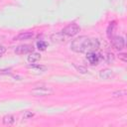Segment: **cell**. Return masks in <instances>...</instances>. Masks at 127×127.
Masks as SVG:
<instances>
[{"instance_id":"obj_21","label":"cell","mask_w":127,"mask_h":127,"mask_svg":"<svg viewBox=\"0 0 127 127\" xmlns=\"http://www.w3.org/2000/svg\"><path fill=\"white\" fill-rule=\"evenodd\" d=\"M5 52H6V48L3 47V46H0V57H1L2 55H4Z\"/></svg>"},{"instance_id":"obj_12","label":"cell","mask_w":127,"mask_h":127,"mask_svg":"<svg viewBox=\"0 0 127 127\" xmlns=\"http://www.w3.org/2000/svg\"><path fill=\"white\" fill-rule=\"evenodd\" d=\"M2 121H3V124H5V125H12L15 122V118L12 114H8L3 117Z\"/></svg>"},{"instance_id":"obj_7","label":"cell","mask_w":127,"mask_h":127,"mask_svg":"<svg viewBox=\"0 0 127 127\" xmlns=\"http://www.w3.org/2000/svg\"><path fill=\"white\" fill-rule=\"evenodd\" d=\"M99 76L102 79H110L114 76V72L110 68H104V69H101L99 71Z\"/></svg>"},{"instance_id":"obj_3","label":"cell","mask_w":127,"mask_h":127,"mask_svg":"<svg viewBox=\"0 0 127 127\" xmlns=\"http://www.w3.org/2000/svg\"><path fill=\"white\" fill-rule=\"evenodd\" d=\"M80 31V27L75 24V23H70L67 26H65L63 30L62 33L65 36V37H73L75 35H77Z\"/></svg>"},{"instance_id":"obj_6","label":"cell","mask_w":127,"mask_h":127,"mask_svg":"<svg viewBox=\"0 0 127 127\" xmlns=\"http://www.w3.org/2000/svg\"><path fill=\"white\" fill-rule=\"evenodd\" d=\"M86 59L90 64L96 65L99 62V55L95 54V52H88L86 53Z\"/></svg>"},{"instance_id":"obj_1","label":"cell","mask_w":127,"mask_h":127,"mask_svg":"<svg viewBox=\"0 0 127 127\" xmlns=\"http://www.w3.org/2000/svg\"><path fill=\"white\" fill-rule=\"evenodd\" d=\"M99 48V41L96 38H89L87 36H80L74 39L70 44L71 51L75 53L94 52Z\"/></svg>"},{"instance_id":"obj_17","label":"cell","mask_w":127,"mask_h":127,"mask_svg":"<svg viewBox=\"0 0 127 127\" xmlns=\"http://www.w3.org/2000/svg\"><path fill=\"white\" fill-rule=\"evenodd\" d=\"M75 66V68H76V70L78 71V72H80V73H86L87 72V69H86V67L85 66H82V65H74Z\"/></svg>"},{"instance_id":"obj_5","label":"cell","mask_w":127,"mask_h":127,"mask_svg":"<svg viewBox=\"0 0 127 127\" xmlns=\"http://www.w3.org/2000/svg\"><path fill=\"white\" fill-rule=\"evenodd\" d=\"M111 42H112V45L113 47L118 50V51H121L124 49L125 47V41H124V38L121 37V36H115L111 39Z\"/></svg>"},{"instance_id":"obj_10","label":"cell","mask_w":127,"mask_h":127,"mask_svg":"<svg viewBox=\"0 0 127 127\" xmlns=\"http://www.w3.org/2000/svg\"><path fill=\"white\" fill-rule=\"evenodd\" d=\"M40 60H41V55L39 53H35V52L30 53L29 56L27 57V61L30 64H35V63H37Z\"/></svg>"},{"instance_id":"obj_2","label":"cell","mask_w":127,"mask_h":127,"mask_svg":"<svg viewBox=\"0 0 127 127\" xmlns=\"http://www.w3.org/2000/svg\"><path fill=\"white\" fill-rule=\"evenodd\" d=\"M54 89L50 86L46 85H41V86H36L31 90V93L34 96H49L54 93Z\"/></svg>"},{"instance_id":"obj_8","label":"cell","mask_w":127,"mask_h":127,"mask_svg":"<svg viewBox=\"0 0 127 127\" xmlns=\"http://www.w3.org/2000/svg\"><path fill=\"white\" fill-rule=\"evenodd\" d=\"M33 37H34L33 32H22L19 35H17L16 37H14V40L15 41H23V40H29Z\"/></svg>"},{"instance_id":"obj_13","label":"cell","mask_w":127,"mask_h":127,"mask_svg":"<svg viewBox=\"0 0 127 127\" xmlns=\"http://www.w3.org/2000/svg\"><path fill=\"white\" fill-rule=\"evenodd\" d=\"M115 28H116V22H111L108 25V28H107V36H108V38L111 39V37L113 36V33L115 31Z\"/></svg>"},{"instance_id":"obj_18","label":"cell","mask_w":127,"mask_h":127,"mask_svg":"<svg viewBox=\"0 0 127 127\" xmlns=\"http://www.w3.org/2000/svg\"><path fill=\"white\" fill-rule=\"evenodd\" d=\"M34 115H35V114H34L33 112H31V111H26V112L24 113L23 117H24L25 119H29V118H32Z\"/></svg>"},{"instance_id":"obj_4","label":"cell","mask_w":127,"mask_h":127,"mask_svg":"<svg viewBox=\"0 0 127 127\" xmlns=\"http://www.w3.org/2000/svg\"><path fill=\"white\" fill-rule=\"evenodd\" d=\"M34 51V47L33 45H28V44H25V45H20V46H17L14 50V52L17 54V55H27V54H30Z\"/></svg>"},{"instance_id":"obj_16","label":"cell","mask_w":127,"mask_h":127,"mask_svg":"<svg viewBox=\"0 0 127 127\" xmlns=\"http://www.w3.org/2000/svg\"><path fill=\"white\" fill-rule=\"evenodd\" d=\"M105 59H106L107 63H113L114 62V55L112 53H107L105 56Z\"/></svg>"},{"instance_id":"obj_9","label":"cell","mask_w":127,"mask_h":127,"mask_svg":"<svg viewBox=\"0 0 127 127\" xmlns=\"http://www.w3.org/2000/svg\"><path fill=\"white\" fill-rule=\"evenodd\" d=\"M51 40L53 43H64L65 41V37L62 32L61 33H55L51 36Z\"/></svg>"},{"instance_id":"obj_20","label":"cell","mask_w":127,"mask_h":127,"mask_svg":"<svg viewBox=\"0 0 127 127\" xmlns=\"http://www.w3.org/2000/svg\"><path fill=\"white\" fill-rule=\"evenodd\" d=\"M10 69L11 68H1L0 69V74H7V73H9Z\"/></svg>"},{"instance_id":"obj_11","label":"cell","mask_w":127,"mask_h":127,"mask_svg":"<svg viewBox=\"0 0 127 127\" xmlns=\"http://www.w3.org/2000/svg\"><path fill=\"white\" fill-rule=\"evenodd\" d=\"M27 67L30 68V69L36 70V71H45V70L47 69V66L42 65V64H29Z\"/></svg>"},{"instance_id":"obj_14","label":"cell","mask_w":127,"mask_h":127,"mask_svg":"<svg viewBox=\"0 0 127 127\" xmlns=\"http://www.w3.org/2000/svg\"><path fill=\"white\" fill-rule=\"evenodd\" d=\"M37 48L40 51H45L47 49V43L44 41H39V42H37Z\"/></svg>"},{"instance_id":"obj_15","label":"cell","mask_w":127,"mask_h":127,"mask_svg":"<svg viewBox=\"0 0 127 127\" xmlns=\"http://www.w3.org/2000/svg\"><path fill=\"white\" fill-rule=\"evenodd\" d=\"M126 94V90L124 89H121V90H117V91H114L112 93V96L113 97H122Z\"/></svg>"},{"instance_id":"obj_19","label":"cell","mask_w":127,"mask_h":127,"mask_svg":"<svg viewBox=\"0 0 127 127\" xmlns=\"http://www.w3.org/2000/svg\"><path fill=\"white\" fill-rule=\"evenodd\" d=\"M119 60H121L122 62L126 63L127 62V56H126V54H124V53L119 54Z\"/></svg>"}]
</instances>
